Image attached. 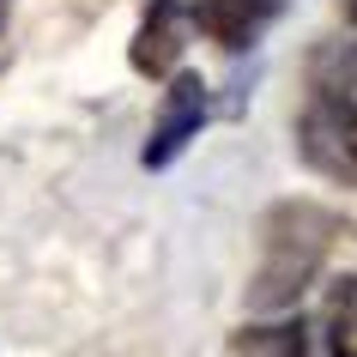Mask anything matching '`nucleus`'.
<instances>
[{"label":"nucleus","instance_id":"obj_1","mask_svg":"<svg viewBox=\"0 0 357 357\" xmlns=\"http://www.w3.org/2000/svg\"><path fill=\"white\" fill-rule=\"evenodd\" d=\"M339 243V212L321 200H279L261 225V261L248 273V309L255 315H284L315 284L327 248Z\"/></svg>","mask_w":357,"mask_h":357},{"label":"nucleus","instance_id":"obj_2","mask_svg":"<svg viewBox=\"0 0 357 357\" xmlns=\"http://www.w3.org/2000/svg\"><path fill=\"white\" fill-rule=\"evenodd\" d=\"M206 115H212V91H206V79L200 73H169V91L164 103H158V121H151L146 133V151H139V164L146 169H169L182 151L200 139V128H206Z\"/></svg>","mask_w":357,"mask_h":357},{"label":"nucleus","instance_id":"obj_3","mask_svg":"<svg viewBox=\"0 0 357 357\" xmlns=\"http://www.w3.org/2000/svg\"><path fill=\"white\" fill-rule=\"evenodd\" d=\"M303 158L339 182H357V97L321 91L303 115Z\"/></svg>","mask_w":357,"mask_h":357},{"label":"nucleus","instance_id":"obj_4","mask_svg":"<svg viewBox=\"0 0 357 357\" xmlns=\"http://www.w3.org/2000/svg\"><path fill=\"white\" fill-rule=\"evenodd\" d=\"M194 24V6L182 13V0H151L146 19H139V37H133V73L146 79H164L176 73V61H182V31Z\"/></svg>","mask_w":357,"mask_h":357},{"label":"nucleus","instance_id":"obj_5","mask_svg":"<svg viewBox=\"0 0 357 357\" xmlns=\"http://www.w3.org/2000/svg\"><path fill=\"white\" fill-rule=\"evenodd\" d=\"M284 0H194V24L206 31L218 49H248V43H261V31L279 19Z\"/></svg>","mask_w":357,"mask_h":357},{"label":"nucleus","instance_id":"obj_6","mask_svg":"<svg viewBox=\"0 0 357 357\" xmlns=\"http://www.w3.org/2000/svg\"><path fill=\"white\" fill-rule=\"evenodd\" d=\"M230 357H309V333L303 321L279 315V321H255L230 339Z\"/></svg>","mask_w":357,"mask_h":357},{"label":"nucleus","instance_id":"obj_7","mask_svg":"<svg viewBox=\"0 0 357 357\" xmlns=\"http://www.w3.org/2000/svg\"><path fill=\"white\" fill-rule=\"evenodd\" d=\"M321 333H327V351L333 357H357V273L333 279L327 309H321Z\"/></svg>","mask_w":357,"mask_h":357},{"label":"nucleus","instance_id":"obj_8","mask_svg":"<svg viewBox=\"0 0 357 357\" xmlns=\"http://www.w3.org/2000/svg\"><path fill=\"white\" fill-rule=\"evenodd\" d=\"M333 61H339V85H321V91H357V43H345Z\"/></svg>","mask_w":357,"mask_h":357},{"label":"nucleus","instance_id":"obj_9","mask_svg":"<svg viewBox=\"0 0 357 357\" xmlns=\"http://www.w3.org/2000/svg\"><path fill=\"white\" fill-rule=\"evenodd\" d=\"M345 19H351V24H357V0H345Z\"/></svg>","mask_w":357,"mask_h":357}]
</instances>
